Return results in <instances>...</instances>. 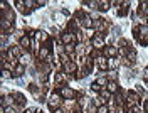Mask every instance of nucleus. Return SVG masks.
Returning a JSON list of instances; mask_svg holds the SVG:
<instances>
[{"instance_id":"1","label":"nucleus","mask_w":148,"mask_h":113,"mask_svg":"<svg viewBox=\"0 0 148 113\" xmlns=\"http://www.w3.org/2000/svg\"><path fill=\"white\" fill-rule=\"evenodd\" d=\"M62 103H64V100H62V96L59 94V91H52V94L49 96V101H47L49 108L54 112L57 108H62Z\"/></svg>"},{"instance_id":"2","label":"nucleus","mask_w":148,"mask_h":113,"mask_svg":"<svg viewBox=\"0 0 148 113\" xmlns=\"http://www.w3.org/2000/svg\"><path fill=\"white\" fill-rule=\"evenodd\" d=\"M56 91H59V94L62 96V100H74L76 98V91H74L71 86H59Z\"/></svg>"},{"instance_id":"3","label":"nucleus","mask_w":148,"mask_h":113,"mask_svg":"<svg viewBox=\"0 0 148 113\" xmlns=\"http://www.w3.org/2000/svg\"><path fill=\"white\" fill-rule=\"evenodd\" d=\"M140 101H141V98L136 91H128L126 93V105L128 106H140Z\"/></svg>"},{"instance_id":"4","label":"nucleus","mask_w":148,"mask_h":113,"mask_svg":"<svg viewBox=\"0 0 148 113\" xmlns=\"http://www.w3.org/2000/svg\"><path fill=\"white\" fill-rule=\"evenodd\" d=\"M18 46L22 47V49H24V51H25V52H27V51H30V49H32V46H34V39H30L27 36V34H25V36H24V37H20L18 39V42H17Z\"/></svg>"},{"instance_id":"5","label":"nucleus","mask_w":148,"mask_h":113,"mask_svg":"<svg viewBox=\"0 0 148 113\" xmlns=\"http://www.w3.org/2000/svg\"><path fill=\"white\" fill-rule=\"evenodd\" d=\"M59 39H61V42H62L64 46H67V44H76V36H74L73 32H69V30L62 32Z\"/></svg>"},{"instance_id":"6","label":"nucleus","mask_w":148,"mask_h":113,"mask_svg":"<svg viewBox=\"0 0 148 113\" xmlns=\"http://www.w3.org/2000/svg\"><path fill=\"white\" fill-rule=\"evenodd\" d=\"M71 79V76L69 74H66V73H56L54 76V81H56V88H59V86H66V83Z\"/></svg>"},{"instance_id":"7","label":"nucleus","mask_w":148,"mask_h":113,"mask_svg":"<svg viewBox=\"0 0 148 113\" xmlns=\"http://www.w3.org/2000/svg\"><path fill=\"white\" fill-rule=\"evenodd\" d=\"M2 106H5V108H9V106H15L17 101H15V96L14 93L12 94H2V101H0Z\"/></svg>"},{"instance_id":"8","label":"nucleus","mask_w":148,"mask_h":113,"mask_svg":"<svg viewBox=\"0 0 148 113\" xmlns=\"http://www.w3.org/2000/svg\"><path fill=\"white\" fill-rule=\"evenodd\" d=\"M103 56H106L108 59L110 57H118V47L113 46V44H106V47L103 49Z\"/></svg>"},{"instance_id":"9","label":"nucleus","mask_w":148,"mask_h":113,"mask_svg":"<svg viewBox=\"0 0 148 113\" xmlns=\"http://www.w3.org/2000/svg\"><path fill=\"white\" fill-rule=\"evenodd\" d=\"M51 54H52V49L47 46V44H46V46H40V49H39V54H37V59L44 63L47 57L51 56Z\"/></svg>"},{"instance_id":"10","label":"nucleus","mask_w":148,"mask_h":113,"mask_svg":"<svg viewBox=\"0 0 148 113\" xmlns=\"http://www.w3.org/2000/svg\"><path fill=\"white\" fill-rule=\"evenodd\" d=\"M24 52H25V51L18 46V44H14V46L9 47V52H7V54H9V56H12V57H17V59H18V57L22 56Z\"/></svg>"},{"instance_id":"11","label":"nucleus","mask_w":148,"mask_h":113,"mask_svg":"<svg viewBox=\"0 0 148 113\" xmlns=\"http://www.w3.org/2000/svg\"><path fill=\"white\" fill-rule=\"evenodd\" d=\"M94 64L98 66V69H99L101 73H103V71H108V69H110V66H108V57H106V56L98 57V59L94 61Z\"/></svg>"},{"instance_id":"12","label":"nucleus","mask_w":148,"mask_h":113,"mask_svg":"<svg viewBox=\"0 0 148 113\" xmlns=\"http://www.w3.org/2000/svg\"><path fill=\"white\" fill-rule=\"evenodd\" d=\"M91 44L94 49H99V51H103L104 47H106V42H104V37L103 36H96V37L91 41Z\"/></svg>"},{"instance_id":"13","label":"nucleus","mask_w":148,"mask_h":113,"mask_svg":"<svg viewBox=\"0 0 148 113\" xmlns=\"http://www.w3.org/2000/svg\"><path fill=\"white\" fill-rule=\"evenodd\" d=\"M77 69H79V66L76 63H69V64L62 66V73H66V74H76Z\"/></svg>"},{"instance_id":"14","label":"nucleus","mask_w":148,"mask_h":113,"mask_svg":"<svg viewBox=\"0 0 148 113\" xmlns=\"http://www.w3.org/2000/svg\"><path fill=\"white\" fill-rule=\"evenodd\" d=\"M2 20H5V22H9V24H14V20H15V14L12 12V10H2Z\"/></svg>"},{"instance_id":"15","label":"nucleus","mask_w":148,"mask_h":113,"mask_svg":"<svg viewBox=\"0 0 148 113\" xmlns=\"http://www.w3.org/2000/svg\"><path fill=\"white\" fill-rule=\"evenodd\" d=\"M30 61H32V54L30 52H24L22 56L18 57V64H22V66H25V68L30 64Z\"/></svg>"},{"instance_id":"16","label":"nucleus","mask_w":148,"mask_h":113,"mask_svg":"<svg viewBox=\"0 0 148 113\" xmlns=\"http://www.w3.org/2000/svg\"><path fill=\"white\" fill-rule=\"evenodd\" d=\"M15 5H17V9H18V12H20V14H24V15L30 14V10L25 7V2H24V0H17V2H15Z\"/></svg>"},{"instance_id":"17","label":"nucleus","mask_w":148,"mask_h":113,"mask_svg":"<svg viewBox=\"0 0 148 113\" xmlns=\"http://www.w3.org/2000/svg\"><path fill=\"white\" fill-rule=\"evenodd\" d=\"M121 61H123L121 57H110V59H108V66H110V69H116V68L121 64Z\"/></svg>"},{"instance_id":"18","label":"nucleus","mask_w":148,"mask_h":113,"mask_svg":"<svg viewBox=\"0 0 148 113\" xmlns=\"http://www.w3.org/2000/svg\"><path fill=\"white\" fill-rule=\"evenodd\" d=\"M106 90H108L110 93L116 94L118 91H120V86H118V83H116V81H108V85H106Z\"/></svg>"},{"instance_id":"19","label":"nucleus","mask_w":148,"mask_h":113,"mask_svg":"<svg viewBox=\"0 0 148 113\" xmlns=\"http://www.w3.org/2000/svg\"><path fill=\"white\" fill-rule=\"evenodd\" d=\"M113 96H114V94H113V93H110V91H108L106 88H104V90H103L101 93H99V98H103V100H104L106 103L110 101V100H111V98H113Z\"/></svg>"},{"instance_id":"20","label":"nucleus","mask_w":148,"mask_h":113,"mask_svg":"<svg viewBox=\"0 0 148 113\" xmlns=\"http://www.w3.org/2000/svg\"><path fill=\"white\" fill-rule=\"evenodd\" d=\"M111 7V2H108V0H99V7L98 9L101 10V12H108Z\"/></svg>"},{"instance_id":"21","label":"nucleus","mask_w":148,"mask_h":113,"mask_svg":"<svg viewBox=\"0 0 148 113\" xmlns=\"http://www.w3.org/2000/svg\"><path fill=\"white\" fill-rule=\"evenodd\" d=\"M66 14H67V12H56L54 14V19L57 20V22H59V24H64L66 22Z\"/></svg>"},{"instance_id":"22","label":"nucleus","mask_w":148,"mask_h":113,"mask_svg":"<svg viewBox=\"0 0 148 113\" xmlns=\"http://www.w3.org/2000/svg\"><path fill=\"white\" fill-rule=\"evenodd\" d=\"M14 96H15V101H17V105H20V106H25V96L20 93H14Z\"/></svg>"},{"instance_id":"23","label":"nucleus","mask_w":148,"mask_h":113,"mask_svg":"<svg viewBox=\"0 0 148 113\" xmlns=\"http://www.w3.org/2000/svg\"><path fill=\"white\" fill-rule=\"evenodd\" d=\"M108 81H110V79L106 78V74H101V76H98V78H96V83H98V85H101L103 88H106Z\"/></svg>"},{"instance_id":"24","label":"nucleus","mask_w":148,"mask_h":113,"mask_svg":"<svg viewBox=\"0 0 148 113\" xmlns=\"http://www.w3.org/2000/svg\"><path fill=\"white\" fill-rule=\"evenodd\" d=\"M86 74H89V71L86 69V66H84V68H79V69H77V73H76V79H83Z\"/></svg>"},{"instance_id":"25","label":"nucleus","mask_w":148,"mask_h":113,"mask_svg":"<svg viewBox=\"0 0 148 113\" xmlns=\"http://www.w3.org/2000/svg\"><path fill=\"white\" fill-rule=\"evenodd\" d=\"M89 103H91V100H88L86 96H79V100H77V105H79L81 108H86Z\"/></svg>"},{"instance_id":"26","label":"nucleus","mask_w":148,"mask_h":113,"mask_svg":"<svg viewBox=\"0 0 148 113\" xmlns=\"http://www.w3.org/2000/svg\"><path fill=\"white\" fill-rule=\"evenodd\" d=\"M92 105H94V108L98 110V108H101V106H104V105H106V101H104L103 98H96V100H92Z\"/></svg>"},{"instance_id":"27","label":"nucleus","mask_w":148,"mask_h":113,"mask_svg":"<svg viewBox=\"0 0 148 113\" xmlns=\"http://www.w3.org/2000/svg\"><path fill=\"white\" fill-rule=\"evenodd\" d=\"M91 90L94 91V93H98V94H99V93L103 91V90H104V88H103L101 85H98L96 81H92V83H91Z\"/></svg>"},{"instance_id":"28","label":"nucleus","mask_w":148,"mask_h":113,"mask_svg":"<svg viewBox=\"0 0 148 113\" xmlns=\"http://www.w3.org/2000/svg\"><path fill=\"white\" fill-rule=\"evenodd\" d=\"M14 73H15V76H24V74H25V66L18 64V66L15 68V71H14Z\"/></svg>"},{"instance_id":"29","label":"nucleus","mask_w":148,"mask_h":113,"mask_svg":"<svg viewBox=\"0 0 148 113\" xmlns=\"http://www.w3.org/2000/svg\"><path fill=\"white\" fill-rule=\"evenodd\" d=\"M24 2H25V7H27L29 10L37 9V7H36V0H24Z\"/></svg>"},{"instance_id":"30","label":"nucleus","mask_w":148,"mask_h":113,"mask_svg":"<svg viewBox=\"0 0 148 113\" xmlns=\"http://www.w3.org/2000/svg\"><path fill=\"white\" fill-rule=\"evenodd\" d=\"M12 71H9V69H2V79H7V78H12Z\"/></svg>"},{"instance_id":"31","label":"nucleus","mask_w":148,"mask_h":113,"mask_svg":"<svg viewBox=\"0 0 148 113\" xmlns=\"http://www.w3.org/2000/svg\"><path fill=\"white\" fill-rule=\"evenodd\" d=\"M116 47H128V41H126V39H120L118 44H116Z\"/></svg>"},{"instance_id":"32","label":"nucleus","mask_w":148,"mask_h":113,"mask_svg":"<svg viewBox=\"0 0 148 113\" xmlns=\"http://www.w3.org/2000/svg\"><path fill=\"white\" fill-rule=\"evenodd\" d=\"M24 113H39V110H37L36 106H29V108L24 110Z\"/></svg>"},{"instance_id":"33","label":"nucleus","mask_w":148,"mask_h":113,"mask_svg":"<svg viewBox=\"0 0 148 113\" xmlns=\"http://www.w3.org/2000/svg\"><path fill=\"white\" fill-rule=\"evenodd\" d=\"M5 113H18V106H17V105H15V106H9Z\"/></svg>"},{"instance_id":"34","label":"nucleus","mask_w":148,"mask_h":113,"mask_svg":"<svg viewBox=\"0 0 148 113\" xmlns=\"http://www.w3.org/2000/svg\"><path fill=\"white\" fill-rule=\"evenodd\" d=\"M96 113H110V108L104 105V106H101V108H98V110H96Z\"/></svg>"},{"instance_id":"35","label":"nucleus","mask_w":148,"mask_h":113,"mask_svg":"<svg viewBox=\"0 0 148 113\" xmlns=\"http://www.w3.org/2000/svg\"><path fill=\"white\" fill-rule=\"evenodd\" d=\"M44 5H47L46 0H37L36 2V7H44Z\"/></svg>"},{"instance_id":"36","label":"nucleus","mask_w":148,"mask_h":113,"mask_svg":"<svg viewBox=\"0 0 148 113\" xmlns=\"http://www.w3.org/2000/svg\"><path fill=\"white\" fill-rule=\"evenodd\" d=\"M141 76H143V79H145V81H148V68H145V69H143Z\"/></svg>"},{"instance_id":"37","label":"nucleus","mask_w":148,"mask_h":113,"mask_svg":"<svg viewBox=\"0 0 148 113\" xmlns=\"http://www.w3.org/2000/svg\"><path fill=\"white\" fill-rule=\"evenodd\" d=\"M52 113H67V112H66L64 108H57V110H54Z\"/></svg>"},{"instance_id":"38","label":"nucleus","mask_w":148,"mask_h":113,"mask_svg":"<svg viewBox=\"0 0 148 113\" xmlns=\"http://www.w3.org/2000/svg\"><path fill=\"white\" fill-rule=\"evenodd\" d=\"M145 17H147V19H148V10H147V12H145Z\"/></svg>"},{"instance_id":"39","label":"nucleus","mask_w":148,"mask_h":113,"mask_svg":"<svg viewBox=\"0 0 148 113\" xmlns=\"http://www.w3.org/2000/svg\"><path fill=\"white\" fill-rule=\"evenodd\" d=\"M147 113H148V101H147Z\"/></svg>"}]
</instances>
